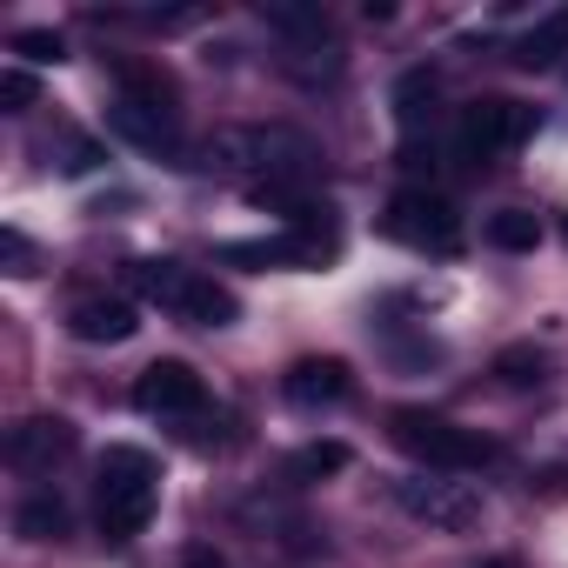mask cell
Segmentation results:
<instances>
[{"mask_svg": "<svg viewBox=\"0 0 568 568\" xmlns=\"http://www.w3.org/2000/svg\"><path fill=\"white\" fill-rule=\"evenodd\" d=\"M382 227H388L395 241L422 247V254H455V247H462V221H455V207H448L442 194H428V187H402V194L388 201Z\"/></svg>", "mask_w": 568, "mask_h": 568, "instance_id": "obj_5", "label": "cell"}, {"mask_svg": "<svg viewBox=\"0 0 568 568\" xmlns=\"http://www.w3.org/2000/svg\"><path fill=\"white\" fill-rule=\"evenodd\" d=\"M207 161L221 168H247V187H302L322 174V141L288 128V121H261V128H227L207 141Z\"/></svg>", "mask_w": 568, "mask_h": 568, "instance_id": "obj_1", "label": "cell"}, {"mask_svg": "<svg viewBox=\"0 0 568 568\" xmlns=\"http://www.w3.org/2000/svg\"><path fill=\"white\" fill-rule=\"evenodd\" d=\"M528 134H535V108H528V101H508V94H488V101H468V108H462V121H455V154L481 168V161L515 154Z\"/></svg>", "mask_w": 568, "mask_h": 568, "instance_id": "obj_4", "label": "cell"}, {"mask_svg": "<svg viewBox=\"0 0 568 568\" xmlns=\"http://www.w3.org/2000/svg\"><path fill=\"white\" fill-rule=\"evenodd\" d=\"M74 448H81V435H74L68 415H28V422L8 428V462L28 468V475H54Z\"/></svg>", "mask_w": 568, "mask_h": 568, "instance_id": "obj_9", "label": "cell"}, {"mask_svg": "<svg viewBox=\"0 0 568 568\" xmlns=\"http://www.w3.org/2000/svg\"><path fill=\"white\" fill-rule=\"evenodd\" d=\"M68 528H74V515H68V501H61V495H48V488H41V495H28V501L14 508V535H21V541H61Z\"/></svg>", "mask_w": 568, "mask_h": 568, "instance_id": "obj_16", "label": "cell"}, {"mask_svg": "<svg viewBox=\"0 0 568 568\" xmlns=\"http://www.w3.org/2000/svg\"><path fill=\"white\" fill-rule=\"evenodd\" d=\"M561 54H568V8H548L541 21H528V28H521L515 61H521V68H555Z\"/></svg>", "mask_w": 568, "mask_h": 568, "instance_id": "obj_15", "label": "cell"}, {"mask_svg": "<svg viewBox=\"0 0 568 568\" xmlns=\"http://www.w3.org/2000/svg\"><path fill=\"white\" fill-rule=\"evenodd\" d=\"M495 247H508V254H528L535 241H541V221L528 214V207H501V214H488V227H481Z\"/></svg>", "mask_w": 568, "mask_h": 568, "instance_id": "obj_21", "label": "cell"}, {"mask_svg": "<svg viewBox=\"0 0 568 568\" xmlns=\"http://www.w3.org/2000/svg\"><path fill=\"white\" fill-rule=\"evenodd\" d=\"M14 54L34 61V68H48V61H61L68 48H61V34H48V28H21V34H14Z\"/></svg>", "mask_w": 568, "mask_h": 568, "instance_id": "obj_23", "label": "cell"}, {"mask_svg": "<svg viewBox=\"0 0 568 568\" xmlns=\"http://www.w3.org/2000/svg\"><path fill=\"white\" fill-rule=\"evenodd\" d=\"M134 408H141V415H181V422H187V415L207 408V382H201L187 362H174V355H168V362H148V368L134 375Z\"/></svg>", "mask_w": 568, "mask_h": 568, "instance_id": "obj_8", "label": "cell"}, {"mask_svg": "<svg viewBox=\"0 0 568 568\" xmlns=\"http://www.w3.org/2000/svg\"><path fill=\"white\" fill-rule=\"evenodd\" d=\"M128 281H134V295H148L154 308H181V288H187V267L181 261H134L128 267Z\"/></svg>", "mask_w": 568, "mask_h": 568, "instance_id": "obj_17", "label": "cell"}, {"mask_svg": "<svg viewBox=\"0 0 568 568\" xmlns=\"http://www.w3.org/2000/svg\"><path fill=\"white\" fill-rule=\"evenodd\" d=\"M475 568H515V561H508V555H488V561H475Z\"/></svg>", "mask_w": 568, "mask_h": 568, "instance_id": "obj_27", "label": "cell"}, {"mask_svg": "<svg viewBox=\"0 0 568 568\" xmlns=\"http://www.w3.org/2000/svg\"><path fill=\"white\" fill-rule=\"evenodd\" d=\"M388 435H395L428 475H468V468L495 462V448H488L475 428H462V422H448V415H435V408H395V415H388Z\"/></svg>", "mask_w": 568, "mask_h": 568, "instance_id": "obj_3", "label": "cell"}, {"mask_svg": "<svg viewBox=\"0 0 568 568\" xmlns=\"http://www.w3.org/2000/svg\"><path fill=\"white\" fill-rule=\"evenodd\" d=\"M395 501L415 521H428L435 535H468L481 521V495L468 481H448V475H408V481H395Z\"/></svg>", "mask_w": 568, "mask_h": 568, "instance_id": "obj_6", "label": "cell"}, {"mask_svg": "<svg viewBox=\"0 0 568 568\" xmlns=\"http://www.w3.org/2000/svg\"><path fill=\"white\" fill-rule=\"evenodd\" d=\"M355 455H348V442H308V448H295L288 455V481H328V475H342Z\"/></svg>", "mask_w": 568, "mask_h": 568, "instance_id": "obj_19", "label": "cell"}, {"mask_svg": "<svg viewBox=\"0 0 568 568\" xmlns=\"http://www.w3.org/2000/svg\"><path fill=\"white\" fill-rule=\"evenodd\" d=\"M428 114H435V74H428V68H408V74L395 81V121H402L408 134H422Z\"/></svg>", "mask_w": 568, "mask_h": 568, "instance_id": "obj_18", "label": "cell"}, {"mask_svg": "<svg viewBox=\"0 0 568 568\" xmlns=\"http://www.w3.org/2000/svg\"><path fill=\"white\" fill-rule=\"evenodd\" d=\"M181 322H194V328H227L234 315H241V302L221 288V281H207V274H187V288H181V308H174Z\"/></svg>", "mask_w": 568, "mask_h": 568, "instance_id": "obj_14", "label": "cell"}, {"mask_svg": "<svg viewBox=\"0 0 568 568\" xmlns=\"http://www.w3.org/2000/svg\"><path fill=\"white\" fill-rule=\"evenodd\" d=\"M541 375H548V355H541L535 342H515V348L495 355V382H501V388H535Z\"/></svg>", "mask_w": 568, "mask_h": 568, "instance_id": "obj_22", "label": "cell"}, {"mask_svg": "<svg viewBox=\"0 0 568 568\" xmlns=\"http://www.w3.org/2000/svg\"><path fill=\"white\" fill-rule=\"evenodd\" d=\"M261 21L281 28L288 41H328V14H322V8H295V0H261Z\"/></svg>", "mask_w": 568, "mask_h": 568, "instance_id": "obj_20", "label": "cell"}, {"mask_svg": "<svg viewBox=\"0 0 568 568\" xmlns=\"http://www.w3.org/2000/svg\"><path fill=\"white\" fill-rule=\"evenodd\" d=\"M281 395H288L295 408H335V402L355 395V375H348L342 355H308V362H295L288 375H281Z\"/></svg>", "mask_w": 568, "mask_h": 568, "instance_id": "obj_10", "label": "cell"}, {"mask_svg": "<svg viewBox=\"0 0 568 568\" xmlns=\"http://www.w3.org/2000/svg\"><path fill=\"white\" fill-rule=\"evenodd\" d=\"M108 128H114L121 141H134V148H148V154H181V141H174V114H154V108L114 101V108H108Z\"/></svg>", "mask_w": 568, "mask_h": 568, "instance_id": "obj_13", "label": "cell"}, {"mask_svg": "<svg viewBox=\"0 0 568 568\" xmlns=\"http://www.w3.org/2000/svg\"><path fill=\"white\" fill-rule=\"evenodd\" d=\"M0 108H8V114L34 108V74H28V68H8V74H0Z\"/></svg>", "mask_w": 568, "mask_h": 568, "instance_id": "obj_24", "label": "cell"}, {"mask_svg": "<svg viewBox=\"0 0 568 568\" xmlns=\"http://www.w3.org/2000/svg\"><path fill=\"white\" fill-rule=\"evenodd\" d=\"M0 254H8V274H34V247L21 227H0Z\"/></svg>", "mask_w": 568, "mask_h": 568, "instance_id": "obj_25", "label": "cell"}, {"mask_svg": "<svg viewBox=\"0 0 568 568\" xmlns=\"http://www.w3.org/2000/svg\"><path fill=\"white\" fill-rule=\"evenodd\" d=\"M134 328H141V308H134V302H121V295H88V302H74V308H68V335H74V342H88V348L134 342Z\"/></svg>", "mask_w": 568, "mask_h": 568, "instance_id": "obj_11", "label": "cell"}, {"mask_svg": "<svg viewBox=\"0 0 568 568\" xmlns=\"http://www.w3.org/2000/svg\"><path fill=\"white\" fill-rule=\"evenodd\" d=\"M181 568H227V561H221V555H214V548H207V541H194V548H187V555H181Z\"/></svg>", "mask_w": 568, "mask_h": 568, "instance_id": "obj_26", "label": "cell"}, {"mask_svg": "<svg viewBox=\"0 0 568 568\" xmlns=\"http://www.w3.org/2000/svg\"><path fill=\"white\" fill-rule=\"evenodd\" d=\"M114 81H121V101H134V108H154V114H174L181 108L174 74L154 68V61H114Z\"/></svg>", "mask_w": 568, "mask_h": 568, "instance_id": "obj_12", "label": "cell"}, {"mask_svg": "<svg viewBox=\"0 0 568 568\" xmlns=\"http://www.w3.org/2000/svg\"><path fill=\"white\" fill-rule=\"evenodd\" d=\"M161 508V462L134 442H114L101 455V475H94V515H101V535L108 541H134Z\"/></svg>", "mask_w": 568, "mask_h": 568, "instance_id": "obj_2", "label": "cell"}, {"mask_svg": "<svg viewBox=\"0 0 568 568\" xmlns=\"http://www.w3.org/2000/svg\"><path fill=\"white\" fill-rule=\"evenodd\" d=\"M335 254V227H281L267 241H227L221 261L234 267H322Z\"/></svg>", "mask_w": 568, "mask_h": 568, "instance_id": "obj_7", "label": "cell"}]
</instances>
